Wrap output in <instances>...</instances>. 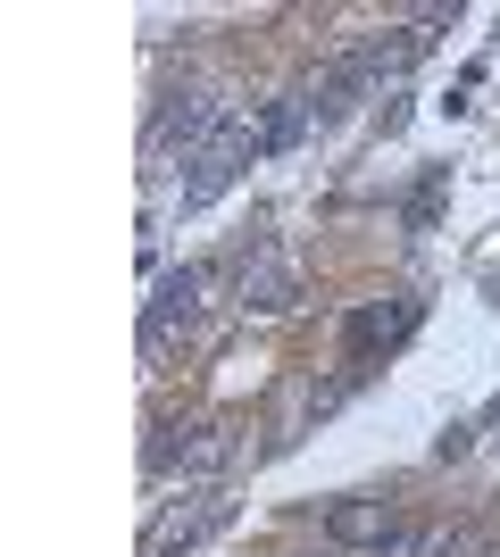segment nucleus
<instances>
[{"label": "nucleus", "instance_id": "1", "mask_svg": "<svg viewBox=\"0 0 500 557\" xmlns=\"http://www.w3.org/2000/svg\"><path fill=\"white\" fill-rule=\"evenodd\" d=\"M225 109H234V100L217 92V84H192V92H167V109L150 116V175H167V166L175 159H200V150H217V141L234 134V125H225Z\"/></svg>", "mask_w": 500, "mask_h": 557}, {"label": "nucleus", "instance_id": "2", "mask_svg": "<svg viewBox=\"0 0 500 557\" xmlns=\"http://www.w3.org/2000/svg\"><path fill=\"white\" fill-rule=\"evenodd\" d=\"M234 424H217V417H200V424H167L159 442H150V466L159 474H175V483H217L225 466H234Z\"/></svg>", "mask_w": 500, "mask_h": 557}, {"label": "nucleus", "instance_id": "3", "mask_svg": "<svg viewBox=\"0 0 500 557\" xmlns=\"http://www.w3.org/2000/svg\"><path fill=\"white\" fill-rule=\"evenodd\" d=\"M200 292H209V267H167L159 292H150V317H143V358H167L175 333L200 325Z\"/></svg>", "mask_w": 500, "mask_h": 557}, {"label": "nucleus", "instance_id": "4", "mask_svg": "<svg viewBox=\"0 0 500 557\" xmlns=\"http://www.w3.org/2000/svg\"><path fill=\"white\" fill-rule=\"evenodd\" d=\"M301 300V267L284 258V242H251L242 250V308H259V317H284V308Z\"/></svg>", "mask_w": 500, "mask_h": 557}, {"label": "nucleus", "instance_id": "5", "mask_svg": "<svg viewBox=\"0 0 500 557\" xmlns=\"http://www.w3.org/2000/svg\"><path fill=\"white\" fill-rule=\"evenodd\" d=\"M242 159H259V134H251V125H234V134L217 141V150H200V159H192V175L175 184V209H209L217 191H234Z\"/></svg>", "mask_w": 500, "mask_h": 557}, {"label": "nucleus", "instance_id": "6", "mask_svg": "<svg viewBox=\"0 0 500 557\" xmlns=\"http://www.w3.org/2000/svg\"><path fill=\"white\" fill-rule=\"evenodd\" d=\"M225 516H234V499H217V491H200V499H175V508L150 524V557H184V549H200V541H209Z\"/></svg>", "mask_w": 500, "mask_h": 557}, {"label": "nucleus", "instance_id": "7", "mask_svg": "<svg viewBox=\"0 0 500 557\" xmlns=\"http://www.w3.org/2000/svg\"><path fill=\"white\" fill-rule=\"evenodd\" d=\"M392 524H401L392 499H342V508L326 516V541H333V549H367V557H376L383 541H392Z\"/></svg>", "mask_w": 500, "mask_h": 557}, {"label": "nucleus", "instance_id": "8", "mask_svg": "<svg viewBox=\"0 0 500 557\" xmlns=\"http://www.w3.org/2000/svg\"><path fill=\"white\" fill-rule=\"evenodd\" d=\"M417 50H426V34H417V25H401L392 42H367L351 67L367 75V84H383V75H408V67H417Z\"/></svg>", "mask_w": 500, "mask_h": 557}, {"label": "nucleus", "instance_id": "9", "mask_svg": "<svg viewBox=\"0 0 500 557\" xmlns=\"http://www.w3.org/2000/svg\"><path fill=\"white\" fill-rule=\"evenodd\" d=\"M408 325H417V308H408V300H392V308H358V317H351V349L367 358L376 342H401Z\"/></svg>", "mask_w": 500, "mask_h": 557}, {"label": "nucleus", "instance_id": "10", "mask_svg": "<svg viewBox=\"0 0 500 557\" xmlns=\"http://www.w3.org/2000/svg\"><path fill=\"white\" fill-rule=\"evenodd\" d=\"M309 109H317L309 92H284L276 109H267V125H259V150H292V141L309 134Z\"/></svg>", "mask_w": 500, "mask_h": 557}, {"label": "nucleus", "instance_id": "11", "mask_svg": "<svg viewBox=\"0 0 500 557\" xmlns=\"http://www.w3.org/2000/svg\"><path fill=\"white\" fill-rule=\"evenodd\" d=\"M467 449H476V424H442V442H434V458L451 466V458H467Z\"/></svg>", "mask_w": 500, "mask_h": 557}]
</instances>
